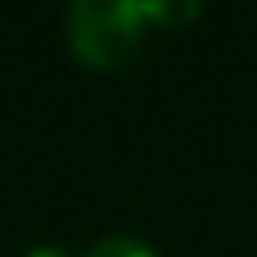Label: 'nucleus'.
I'll use <instances>...</instances> for the list:
<instances>
[{"mask_svg": "<svg viewBox=\"0 0 257 257\" xmlns=\"http://www.w3.org/2000/svg\"><path fill=\"white\" fill-rule=\"evenodd\" d=\"M67 39L85 67L109 71L127 64L145 39L141 0H71Z\"/></svg>", "mask_w": 257, "mask_h": 257, "instance_id": "f257e3e1", "label": "nucleus"}, {"mask_svg": "<svg viewBox=\"0 0 257 257\" xmlns=\"http://www.w3.org/2000/svg\"><path fill=\"white\" fill-rule=\"evenodd\" d=\"M204 8V0H141V15L145 22L159 29H187L197 22Z\"/></svg>", "mask_w": 257, "mask_h": 257, "instance_id": "f03ea898", "label": "nucleus"}, {"mask_svg": "<svg viewBox=\"0 0 257 257\" xmlns=\"http://www.w3.org/2000/svg\"><path fill=\"white\" fill-rule=\"evenodd\" d=\"M88 257H159L145 239H134V236H106L99 239Z\"/></svg>", "mask_w": 257, "mask_h": 257, "instance_id": "7ed1b4c3", "label": "nucleus"}, {"mask_svg": "<svg viewBox=\"0 0 257 257\" xmlns=\"http://www.w3.org/2000/svg\"><path fill=\"white\" fill-rule=\"evenodd\" d=\"M25 257H71L64 246H53V243H43V246H32Z\"/></svg>", "mask_w": 257, "mask_h": 257, "instance_id": "20e7f679", "label": "nucleus"}]
</instances>
